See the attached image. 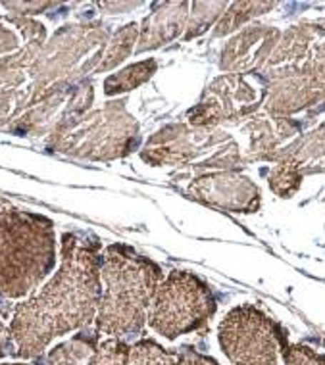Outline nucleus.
<instances>
[{"label": "nucleus", "instance_id": "1", "mask_svg": "<svg viewBox=\"0 0 325 365\" xmlns=\"http://www.w3.org/2000/svg\"><path fill=\"white\" fill-rule=\"evenodd\" d=\"M100 265L99 240L62 235L58 269L39 292L14 306L10 331L18 358H39L60 336L93 327L102 294Z\"/></svg>", "mask_w": 325, "mask_h": 365}, {"label": "nucleus", "instance_id": "2", "mask_svg": "<svg viewBox=\"0 0 325 365\" xmlns=\"http://www.w3.org/2000/svg\"><path fill=\"white\" fill-rule=\"evenodd\" d=\"M162 279V267L152 259L129 246H108L100 265V281L104 287L94 329L124 340L141 333Z\"/></svg>", "mask_w": 325, "mask_h": 365}, {"label": "nucleus", "instance_id": "3", "mask_svg": "<svg viewBox=\"0 0 325 365\" xmlns=\"http://www.w3.org/2000/svg\"><path fill=\"white\" fill-rule=\"evenodd\" d=\"M54 267V223L0 196V298H29Z\"/></svg>", "mask_w": 325, "mask_h": 365}, {"label": "nucleus", "instance_id": "4", "mask_svg": "<svg viewBox=\"0 0 325 365\" xmlns=\"http://www.w3.org/2000/svg\"><path fill=\"white\" fill-rule=\"evenodd\" d=\"M218 304L212 289L191 271L175 269L158 284L146 323L156 334L175 340L204 331Z\"/></svg>", "mask_w": 325, "mask_h": 365}, {"label": "nucleus", "instance_id": "5", "mask_svg": "<svg viewBox=\"0 0 325 365\" xmlns=\"http://www.w3.org/2000/svg\"><path fill=\"white\" fill-rule=\"evenodd\" d=\"M218 340L231 365H279L289 346L283 329L252 304L237 306L225 315Z\"/></svg>", "mask_w": 325, "mask_h": 365}, {"label": "nucleus", "instance_id": "6", "mask_svg": "<svg viewBox=\"0 0 325 365\" xmlns=\"http://www.w3.org/2000/svg\"><path fill=\"white\" fill-rule=\"evenodd\" d=\"M231 143L227 133L216 127H194L185 123L162 127L156 131L141 150V158L150 165H191L210 168V150Z\"/></svg>", "mask_w": 325, "mask_h": 365}, {"label": "nucleus", "instance_id": "7", "mask_svg": "<svg viewBox=\"0 0 325 365\" xmlns=\"http://www.w3.org/2000/svg\"><path fill=\"white\" fill-rule=\"evenodd\" d=\"M271 79L306 76L325 81V26L302 24L285 33V37L266 62Z\"/></svg>", "mask_w": 325, "mask_h": 365}, {"label": "nucleus", "instance_id": "8", "mask_svg": "<svg viewBox=\"0 0 325 365\" xmlns=\"http://www.w3.org/2000/svg\"><path fill=\"white\" fill-rule=\"evenodd\" d=\"M87 131L77 133L74 152L91 158H119L137 146L139 125L125 110V102H110L89 118Z\"/></svg>", "mask_w": 325, "mask_h": 365}, {"label": "nucleus", "instance_id": "9", "mask_svg": "<svg viewBox=\"0 0 325 365\" xmlns=\"http://www.w3.org/2000/svg\"><path fill=\"white\" fill-rule=\"evenodd\" d=\"M260 96L239 73H225L214 79L200 102L189 110V125L216 127L221 121L237 120L256 110Z\"/></svg>", "mask_w": 325, "mask_h": 365}, {"label": "nucleus", "instance_id": "10", "mask_svg": "<svg viewBox=\"0 0 325 365\" xmlns=\"http://www.w3.org/2000/svg\"><path fill=\"white\" fill-rule=\"evenodd\" d=\"M191 198L216 208L250 214L260 206V190L254 182L237 173H208L189 182Z\"/></svg>", "mask_w": 325, "mask_h": 365}, {"label": "nucleus", "instance_id": "11", "mask_svg": "<svg viewBox=\"0 0 325 365\" xmlns=\"http://www.w3.org/2000/svg\"><path fill=\"white\" fill-rule=\"evenodd\" d=\"M279 43V31L269 26L246 27L225 44L221 52V70L243 73L266 63Z\"/></svg>", "mask_w": 325, "mask_h": 365}, {"label": "nucleus", "instance_id": "12", "mask_svg": "<svg viewBox=\"0 0 325 365\" xmlns=\"http://www.w3.org/2000/svg\"><path fill=\"white\" fill-rule=\"evenodd\" d=\"M325 98V81L306 76L277 77L269 85L266 110L277 115L299 112Z\"/></svg>", "mask_w": 325, "mask_h": 365}, {"label": "nucleus", "instance_id": "13", "mask_svg": "<svg viewBox=\"0 0 325 365\" xmlns=\"http://www.w3.org/2000/svg\"><path fill=\"white\" fill-rule=\"evenodd\" d=\"M189 6V2H166L146 16L139 27L137 52L154 51L187 31Z\"/></svg>", "mask_w": 325, "mask_h": 365}, {"label": "nucleus", "instance_id": "14", "mask_svg": "<svg viewBox=\"0 0 325 365\" xmlns=\"http://www.w3.org/2000/svg\"><path fill=\"white\" fill-rule=\"evenodd\" d=\"M99 334L96 329H81L69 340L50 348L44 358L41 356L39 365H87L99 346Z\"/></svg>", "mask_w": 325, "mask_h": 365}, {"label": "nucleus", "instance_id": "15", "mask_svg": "<svg viewBox=\"0 0 325 365\" xmlns=\"http://www.w3.org/2000/svg\"><path fill=\"white\" fill-rule=\"evenodd\" d=\"M275 160L291 164L300 175L306 171L325 170V125L296 140L293 146L285 148V152L277 154Z\"/></svg>", "mask_w": 325, "mask_h": 365}, {"label": "nucleus", "instance_id": "16", "mask_svg": "<svg viewBox=\"0 0 325 365\" xmlns=\"http://www.w3.org/2000/svg\"><path fill=\"white\" fill-rule=\"evenodd\" d=\"M158 70L156 60H143V62H137L125 68V70L114 73L104 81V93L108 96L121 95V93H127L131 88H137L139 85H143L154 76Z\"/></svg>", "mask_w": 325, "mask_h": 365}, {"label": "nucleus", "instance_id": "17", "mask_svg": "<svg viewBox=\"0 0 325 365\" xmlns=\"http://www.w3.org/2000/svg\"><path fill=\"white\" fill-rule=\"evenodd\" d=\"M139 41V26L137 24H127L114 35L112 43L108 44L104 60L99 66V71H106L116 68L118 63H121L125 58L129 56L133 51V46Z\"/></svg>", "mask_w": 325, "mask_h": 365}, {"label": "nucleus", "instance_id": "18", "mask_svg": "<svg viewBox=\"0 0 325 365\" xmlns=\"http://www.w3.org/2000/svg\"><path fill=\"white\" fill-rule=\"evenodd\" d=\"M269 8H274V2H237L224 14V18L219 19L214 33L218 37L227 35V33L235 31L239 26H243L244 21L256 18L258 14H264Z\"/></svg>", "mask_w": 325, "mask_h": 365}, {"label": "nucleus", "instance_id": "19", "mask_svg": "<svg viewBox=\"0 0 325 365\" xmlns=\"http://www.w3.org/2000/svg\"><path fill=\"white\" fill-rule=\"evenodd\" d=\"M177 352L166 350L152 339H141L131 346L129 365H174Z\"/></svg>", "mask_w": 325, "mask_h": 365}, {"label": "nucleus", "instance_id": "20", "mask_svg": "<svg viewBox=\"0 0 325 365\" xmlns=\"http://www.w3.org/2000/svg\"><path fill=\"white\" fill-rule=\"evenodd\" d=\"M131 346L124 339L108 336L100 340L87 365H129Z\"/></svg>", "mask_w": 325, "mask_h": 365}, {"label": "nucleus", "instance_id": "21", "mask_svg": "<svg viewBox=\"0 0 325 365\" xmlns=\"http://www.w3.org/2000/svg\"><path fill=\"white\" fill-rule=\"evenodd\" d=\"M191 6H193V12H189L187 31L183 35L185 41L202 35L214 19L221 14V10H225L224 2H194Z\"/></svg>", "mask_w": 325, "mask_h": 365}, {"label": "nucleus", "instance_id": "22", "mask_svg": "<svg viewBox=\"0 0 325 365\" xmlns=\"http://www.w3.org/2000/svg\"><path fill=\"white\" fill-rule=\"evenodd\" d=\"M300 181H302V175L287 162H277L269 175V187L275 195L283 196V198H289L293 192H296Z\"/></svg>", "mask_w": 325, "mask_h": 365}, {"label": "nucleus", "instance_id": "23", "mask_svg": "<svg viewBox=\"0 0 325 365\" xmlns=\"http://www.w3.org/2000/svg\"><path fill=\"white\" fill-rule=\"evenodd\" d=\"M285 365H325V354L304 344H293L283 350Z\"/></svg>", "mask_w": 325, "mask_h": 365}, {"label": "nucleus", "instance_id": "24", "mask_svg": "<svg viewBox=\"0 0 325 365\" xmlns=\"http://www.w3.org/2000/svg\"><path fill=\"white\" fill-rule=\"evenodd\" d=\"M6 315L0 314V359L2 358H18V348H16V342H14L12 331L4 322Z\"/></svg>", "mask_w": 325, "mask_h": 365}, {"label": "nucleus", "instance_id": "25", "mask_svg": "<svg viewBox=\"0 0 325 365\" xmlns=\"http://www.w3.org/2000/svg\"><path fill=\"white\" fill-rule=\"evenodd\" d=\"M174 365H219L218 361L206 354H200L193 348H183L181 352H177Z\"/></svg>", "mask_w": 325, "mask_h": 365}, {"label": "nucleus", "instance_id": "26", "mask_svg": "<svg viewBox=\"0 0 325 365\" xmlns=\"http://www.w3.org/2000/svg\"><path fill=\"white\" fill-rule=\"evenodd\" d=\"M141 2H104L100 4L102 8H110V10H131V8H137Z\"/></svg>", "mask_w": 325, "mask_h": 365}, {"label": "nucleus", "instance_id": "27", "mask_svg": "<svg viewBox=\"0 0 325 365\" xmlns=\"http://www.w3.org/2000/svg\"><path fill=\"white\" fill-rule=\"evenodd\" d=\"M0 365H25V364H0Z\"/></svg>", "mask_w": 325, "mask_h": 365}]
</instances>
